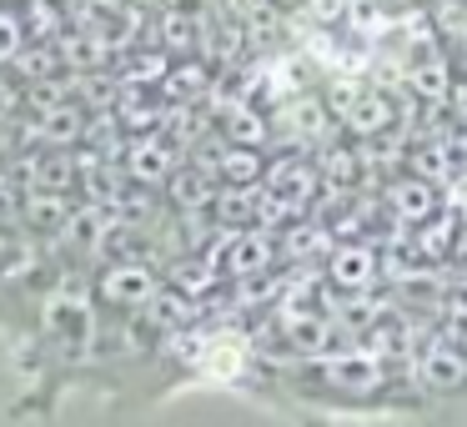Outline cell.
Here are the masks:
<instances>
[{"instance_id":"obj_7","label":"cell","mask_w":467,"mask_h":427,"mask_svg":"<svg viewBox=\"0 0 467 427\" xmlns=\"http://www.w3.org/2000/svg\"><path fill=\"white\" fill-rule=\"evenodd\" d=\"M196 362H202V372L216 377V382H236V377L246 372V362H252V347H246L242 332H212L196 347Z\"/></svg>"},{"instance_id":"obj_22","label":"cell","mask_w":467,"mask_h":427,"mask_svg":"<svg viewBox=\"0 0 467 427\" xmlns=\"http://www.w3.org/2000/svg\"><path fill=\"white\" fill-rule=\"evenodd\" d=\"M166 96H171V101H196V96L206 91V86H212V61H176L171 66V76H166Z\"/></svg>"},{"instance_id":"obj_10","label":"cell","mask_w":467,"mask_h":427,"mask_svg":"<svg viewBox=\"0 0 467 427\" xmlns=\"http://www.w3.org/2000/svg\"><path fill=\"white\" fill-rule=\"evenodd\" d=\"M176 161H171V146L156 141V136H136L131 146H126V176H131L136 186H161L171 182Z\"/></svg>"},{"instance_id":"obj_1","label":"cell","mask_w":467,"mask_h":427,"mask_svg":"<svg viewBox=\"0 0 467 427\" xmlns=\"http://www.w3.org/2000/svg\"><path fill=\"white\" fill-rule=\"evenodd\" d=\"M226 276H262L266 266L276 262V232H262V226H246V232H222V252L212 256Z\"/></svg>"},{"instance_id":"obj_27","label":"cell","mask_w":467,"mask_h":427,"mask_svg":"<svg viewBox=\"0 0 467 427\" xmlns=\"http://www.w3.org/2000/svg\"><path fill=\"white\" fill-rule=\"evenodd\" d=\"M272 5H276V0H242V5H236V16H246V21H262V16H272Z\"/></svg>"},{"instance_id":"obj_8","label":"cell","mask_w":467,"mask_h":427,"mask_svg":"<svg viewBox=\"0 0 467 427\" xmlns=\"http://www.w3.org/2000/svg\"><path fill=\"white\" fill-rule=\"evenodd\" d=\"M322 377L337 387V392H352V397H367L387 382L382 377V362L372 352H347V357H322Z\"/></svg>"},{"instance_id":"obj_4","label":"cell","mask_w":467,"mask_h":427,"mask_svg":"<svg viewBox=\"0 0 467 427\" xmlns=\"http://www.w3.org/2000/svg\"><path fill=\"white\" fill-rule=\"evenodd\" d=\"M377 252L362 242H342L332 256H327V282L337 286V292H352V297H367L377 282Z\"/></svg>"},{"instance_id":"obj_28","label":"cell","mask_w":467,"mask_h":427,"mask_svg":"<svg viewBox=\"0 0 467 427\" xmlns=\"http://www.w3.org/2000/svg\"><path fill=\"white\" fill-rule=\"evenodd\" d=\"M457 212H462V222H467V176H462V202H457Z\"/></svg>"},{"instance_id":"obj_20","label":"cell","mask_w":467,"mask_h":427,"mask_svg":"<svg viewBox=\"0 0 467 427\" xmlns=\"http://www.w3.org/2000/svg\"><path fill=\"white\" fill-rule=\"evenodd\" d=\"M16 71H21L26 86H46V81H61V51L51 41H31L21 56H16Z\"/></svg>"},{"instance_id":"obj_15","label":"cell","mask_w":467,"mask_h":427,"mask_svg":"<svg viewBox=\"0 0 467 427\" xmlns=\"http://www.w3.org/2000/svg\"><path fill=\"white\" fill-rule=\"evenodd\" d=\"M166 192H171V206L176 212H206V206L216 202V186H212V172H202V166H176L171 182H166Z\"/></svg>"},{"instance_id":"obj_12","label":"cell","mask_w":467,"mask_h":427,"mask_svg":"<svg viewBox=\"0 0 467 427\" xmlns=\"http://www.w3.org/2000/svg\"><path fill=\"white\" fill-rule=\"evenodd\" d=\"M46 332H51L56 342H66L71 352H81L86 337H91V312H86L81 297H56V302L46 307Z\"/></svg>"},{"instance_id":"obj_17","label":"cell","mask_w":467,"mask_h":427,"mask_svg":"<svg viewBox=\"0 0 467 427\" xmlns=\"http://www.w3.org/2000/svg\"><path fill=\"white\" fill-rule=\"evenodd\" d=\"M222 266L212 262V256H186V262H176L171 266V276H166V286H176L182 297H206V292H216V282H222Z\"/></svg>"},{"instance_id":"obj_9","label":"cell","mask_w":467,"mask_h":427,"mask_svg":"<svg viewBox=\"0 0 467 427\" xmlns=\"http://www.w3.org/2000/svg\"><path fill=\"white\" fill-rule=\"evenodd\" d=\"M417 377L437 392H457L467 387V347L462 342H432L422 357H417Z\"/></svg>"},{"instance_id":"obj_14","label":"cell","mask_w":467,"mask_h":427,"mask_svg":"<svg viewBox=\"0 0 467 427\" xmlns=\"http://www.w3.org/2000/svg\"><path fill=\"white\" fill-rule=\"evenodd\" d=\"M21 222L41 236H61L66 222H71V206H66V192H41L36 186L31 196L21 202Z\"/></svg>"},{"instance_id":"obj_24","label":"cell","mask_w":467,"mask_h":427,"mask_svg":"<svg viewBox=\"0 0 467 427\" xmlns=\"http://www.w3.org/2000/svg\"><path fill=\"white\" fill-rule=\"evenodd\" d=\"M26 46H31V36H26V16L0 5V66H11Z\"/></svg>"},{"instance_id":"obj_19","label":"cell","mask_w":467,"mask_h":427,"mask_svg":"<svg viewBox=\"0 0 467 427\" xmlns=\"http://www.w3.org/2000/svg\"><path fill=\"white\" fill-rule=\"evenodd\" d=\"M282 332L292 347H302V352H322L327 342H332V317L322 312H282Z\"/></svg>"},{"instance_id":"obj_21","label":"cell","mask_w":467,"mask_h":427,"mask_svg":"<svg viewBox=\"0 0 467 427\" xmlns=\"http://www.w3.org/2000/svg\"><path fill=\"white\" fill-rule=\"evenodd\" d=\"M161 51L166 56H192L196 41H202V21H196L192 11H182V5H171V11L161 16Z\"/></svg>"},{"instance_id":"obj_25","label":"cell","mask_w":467,"mask_h":427,"mask_svg":"<svg viewBox=\"0 0 467 427\" xmlns=\"http://www.w3.org/2000/svg\"><path fill=\"white\" fill-rule=\"evenodd\" d=\"M317 172H322V182H327V186H337V192H342V186H352V182H357L362 161H357V151H342V146H332V151H327V161L317 166Z\"/></svg>"},{"instance_id":"obj_2","label":"cell","mask_w":467,"mask_h":427,"mask_svg":"<svg viewBox=\"0 0 467 427\" xmlns=\"http://www.w3.org/2000/svg\"><path fill=\"white\" fill-rule=\"evenodd\" d=\"M96 292H101V302L111 307H151L156 297H161V276L151 272L146 262H111L101 276H96Z\"/></svg>"},{"instance_id":"obj_16","label":"cell","mask_w":467,"mask_h":427,"mask_svg":"<svg viewBox=\"0 0 467 427\" xmlns=\"http://www.w3.org/2000/svg\"><path fill=\"white\" fill-rule=\"evenodd\" d=\"M462 212H437L432 222H422L417 226V236H412V246L427 256V262H442V256H452V246L462 242Z\"/></svg>"},{"instance_id":"obj_18","label":"cell","mask_w":467,"mask_h":427,"mask_svg":"<svg viewBox=\"0 0 467 427\" xmlns=\"http://www.w3.org/2000/svg\"><path fill=\"white\" fill-rule=\"evenodd\" d=\"M106 222H111V216H106V206L101 202H86V206H76V212H71L61 242L71 246V252H91V246L106 242Z\"/></svg>"},{"instance_id":"obj_11","label":"cell","mask_w":467,"mask_h":427,"mask_svg":"<svg viewBox=\"0 0 467 427\" xmlns=\"http://www.w3.org/2000/svg\"><path fill=\"white\" fill-rule=\"evenodd\" d=\"M266 166L272 161L262 156V146H222L212 176H222L226 186H236V192H252V186L266 182Z\"/></svg>"},{"instance_id":"obj_3","label":"cell","mask_w":467,"mask_h":427,"mask_svg":"<svg viewBox=\"0 0 467 427\" xmlns=\"http://www.w3.org/2000/svg\"><path fill=\"white\" fill-rule=\"evenodd\" d=\"M342 126L357 141H372V136H387L397 126V101L387 91H357L342 101Z\"/></svg>"},{"instance_id":"obj_5","label":"cell","mask_w":467,"mask_h":427,"mask_svg":"<svg viewBox=\"0 0 467 427\" xmlns=\"http://www.w3.org/2000/svg\"><path fill=\"white\" fill-rule=\"evenodd\" d=\"M317 182H322V172H317L306 156H276V161L266 166V192L282 206H292V212H302V202H312Z\"/></svg>"},{"instance_id":"obj_13","label":"cell","mask_w":467,"mask_h":427,"mask_svg":"<svg viewBox=\"0 0 467 427\" xmlns=\"http://www.w3.org/2000/svg\"><path fill=\"white\" fill-rule=\"evenodd\" d=\"M51 46L61 51V66H71V71H96V66H106L116 51L101 31H61Z\"/></svg>"},{"instance_id":"obj_6","label":"cell","mask_w":467,"mask_h":427,"mask_svg":"<svg viewBox=\"0 0 467 427\" xmlns=\"http://www.w3.org/2000/svg\"><path fill=\"white\" fill-rule=\"evenodd\" d=\"M387 212L397 216V222L407 226H422L432 222L442 206H437V182H427V176H397V182H387Z\"/></svg>"},{"instance_id":"obj_23","label":"cell","mask_w":467,"mask_h":427,"mask_svg":"<svg viewBox=\"0 0 467 427\" xmlns=\"http://www.w3.org/2000/svg\"><path fill=\"white\" fill-rule=\"evenodd\" d=\"M222 136H226V146H262L266 136H272V121L246 111V106H232L226 121H222Z\"/></svg>"},{"instance_id":"obj_26","label":"cell","mask_w":467,"mask_h":427,"mask_svg":"<svg viewBox=\"0 0 467 427\" xmlns=\"http://www.w3.org/2000/svg\"><path fill=\"white\" fill-rule=\"evenodd\" d=\"M306 11H312V21L332 26V21H342V16H352V0H312Z\"/></svg>"}]
</instances>
